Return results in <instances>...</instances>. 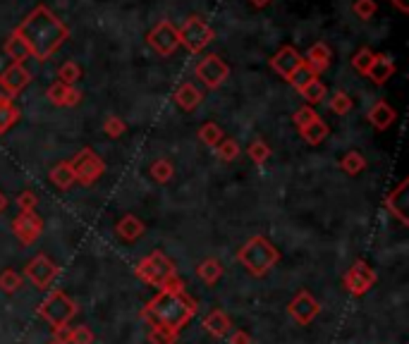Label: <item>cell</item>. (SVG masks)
Masks as SVG:
<instances>
[{
  "label": "cell",
  "instance_id": "obj_27",
  "mask_svg": "<svg viewBox=\"0 0 409 344\" xmlns=\"http://www.w3.org/2000/svg\"><path fill=\"white\" fill-rule=\"evenodd\" d=\"M299 134H302V139L309 143V146H318V143H323L325 136H328V125L318 118L316 122H311V125H306L304 129H299Z\"/></svg>",
  "mask_w": 409,
  "mask_h": 344
},
{
  "label": "cell",
  "instance_id": "obj_36",
  "mask_svg": "<svg viewBox=\"0 0 409 344\" xmlns=\"http://www.w3.org/2000/svg\"><path fill=\"white\" fill-rule=\"evenodd\" d=\"M19 287H22V275L15 273V270H3L0 273V292L5 294H15Z\"/></svg>",
  "mask_w": 409,
  "mask_h": 344
},
{
  "label": "cell",
  "instance_id": "obj_30",
  "mask_svg": "<svg viewBox=\"0 0 409 344\" xmlns=\"http://www.w3.org/2000/svg\"><path fill=\"white\" fill-rule=\"evenodd\" d=\"M340 168L347 175H359L361 170L366 168V158L359 153V151H347V153L340 158Z\"/></svg>",
  "mask_w": 409,
  "mask_h": 344
},
{
  "label": "cell",
  "instance_id": "obj_44",
  "mask_svg": "<svg viewBox=\"0 0 409 344\" xmlns=\"http://www.w3.org/2000/svg\"><path fill=\"white\" fill-rule=\"evenodd\" d=\"M17 206H19V211H34L39 206V196H36V191H31V189H24L22 194L17 196Z\"/></svg>",
  "mask_w": 409,
  "mask_h": 344
},
{
  "label": "cell",
  "instance_id": "obj_40",
  "mask_svg": "<svg viewBox=\"0 0 409 344\" xmlns=\"http://www.w3.org/2000/svg\"><path fill=\"white\" fill-rule=\"evenodd\" d=\"M247 153H249V158H251V161H254L256 165H263V163L271 158V148H268V143H266V141L256 139V141L249 143Z\"/></svg>",
  "mask_w": 409,
  "mask_h": 344
},
{
  "label": "cell",
  "instance_id": "obj_14",
  "mask_svg": "<svg viewBox=\"0 0 409 344\" xmlns=\"http://www.w3.org/2000/svg\"><path fill=\"white\" fill-rule=\"evenodd\" d=\"M271 67L276 70V74H281V77L288 81L299 67H304V58L299 55L295 46H283L281 51L271 58Z\"/></svg>",
  "mask_w": 409,
  "mask_h": 344
},
{
  "label": "cell",
  "instance_id": "obj_11",
  "mask_svg": "<svg viewBox=\"0 0 409 344\" xmlns=\"http://www.w3.org/2000/svg\"><path fill=\"white\" fill-rule=\"evenodd\" d=\"M58 273H60V268L53 263V260L46 256V253H39V256H34L29 260V265H26V280L31 282L36 290H46V287L51 285L53 280L58 278Z\"/></svg>",
  "mask_w": 409,
  "mask_h": 344
},
{
  "label": "cell",
  "instance_id": "obj_26",
  "mask_svg": "<svg viewBox=\"0 0 409 344\" xmlns=\"http://www.w3.org/2000/svg\"><path fill=\"white\" fill-rule=\"evenodd\" d=\"M19 120V108L15 106L12 98L0 101V134H5L8 129H12Z\"/></svg>",
  "mask_w": 409,
  "mask_h": 344
},
{
  "label": "cell",
  "instance_id": "obj_1",
  "mask_svg": "<svg viewBox=\"0 0 409 344\" xmlns=\"http://www.w3.org/2000/svg\"><path fill=\"white\" fill-rule=\"evenodd\" d=\"M15 34H19V39L26 44L31 58L44 63L65 44L67 36H70V29L53 15V10H49L46 5H36L26 15L24 22L17 26Z\"/></svg>",
  "mask_w": 409,
  "mask_h": 344
},
{
  "label": "cell",
  "instance_id": "obj_12",
  "mask_svg": "<svg viewBox=\"0 0 409 344\" xmlns=\"http://www.w3.org/2000/svg\"><path fill=\"white\" fill-rule=\"evenodd\" d=\"M12 232L22 244H34L44 232V220L36 216V211H19V216L12 220Z\"/></svg>",
  "mask_w": 409,
  "mask_h": 344
},
{
  "label": "cell",
  "instance_id": "obj_21",
  "mask_svg": "<svg viewBox=\"0 0 409 344\" xmlns=\"http://www.w3.org/2000/svg\"><path fill=\"white\" fill-rule=\"evenodd\" d=\"M203 101V93L199 91V86L192 84V81H185L175 88V103L182 110H194L199 103Z\"/></svg>",
  "mask_w": 409,
  "mask_h": 344
},
{
  "label": "cell",
  "instance_id": "obj_19",
  "mask_svg": "<svg viewBox=\"0 0 409 344\" xmlns=\"http://www.w3.org/2000/svg\"><path fill=\"white\" fill-rule=\"evenodd\" d=\"M407 187H409V182H407V180H402V182H400V187L395 189V191H390V196L385 198L388 211H390L393 216L398 218L402 225H407V223H409V218H407Z\"/></svg>",
  "mask_w": 409,
  "mask_h": 344
},
{
  "label": "cell",
  "instance_id": "obj_47",
  "mask_svg": "<svg viewBox=\"0 0 409 344\" xmlns=\"http://www.w3.org/2000/svg\"><path fill=\"white\" fill-rule=\"evenodd\" d=\"M163 290H168V292H185V282H182L177 275H173L166 285H163Z\"/></svg>",
  "mask_w": 409,
  "mask_h": 344
},
{
  "label": "cell",
  "instance_id": "obj_33",
  "mask_svg": "<svg viewBox=\"0 0 409 344\" xmlns=\"http://www.w3.org/2000/svg\"><path fill=\"white\" fill-rule=\"evenodd\" d=\"M173 175H175V168L168 158H161V161H156L151 165V177L158 184H168L170 180H173Z\"/></svg>",
  "mask_w": 409,
  "mask_h": 344
},
{
  "label": "cell",
  "instance_id": "obj_28",
  "mask_svg": "<svg viewBox=\"0 0 409 344\" xmlns=\"http://www.w3.org/2000/svg\"><path fill=\"white\" fill-rule=\"evenodd\" d=\"M196 275H199V278L206 282V285H216V282L223 278V265H221V260H218V258L201 260V263L196 265Z\"/></svg>",
  "mask_w": 409,
  "mask_h": 344
},
{
  "label": "cell",
  "instance_id": "obj_23",
  "mask_svg": "<svg viewBox=\"0 0 409 344\" xmlns=\"http://www.w3.org/2000/svg\"><path fill=\"white\" fill-rule=\"evenodd\" d=\"M115 230H118V237H120V239H125V242H136V239L144 235L146 227H144V223H141L139 218L129 213V216H125L122 220H118Z\"/></svg>",
  "mask_w": 409,
  "mask_h": 344
},
{
  "label": "cell",
  "instance_id": "obj_38",
  "mask_svg": "<svg viewBox=\"0 0 409 344\" xmlns=\"http://www.w3.org/2000/svg\"><path fill=\"white\" fill-rule=\"evenodd\" d=\"M175 340H177V333L170 328L151 325V330H148V342L151 344H175Z\"/></svg>",
  "mask_w": 409,
  "mask_h": 344
},
{
  "label": "cell",
  "instance_id": "obj_24",
  "mask_svg": "<svg viewBox=\"0 0 409 344\" xmlns=\"http://www.w3.org/2000/svg\"><path fill=\"white\" fill-rule=\"evenodd\" d=\"M49 177H51V182L56 184L58 189H63V191H67L74 182H77V177H74V170H72L70 161L58 163L56 168L51 170V175H49Z\"/></svg>",
  "mask_w": 409,
  "mask_h": 344
},
{
  "label": "cell",
  "instance_id": "obj_46",
  "mask_svg": "<svg viewBox=\"0 0 409 344\" xmlns=\"http://www.w3.org/2000/svg\"><path fill=\"white\" fill-rule=\"evenodd\" d=\"M70 333H72L70 325L53 328V342H56V344H70Z\"/></svg>",
  "mask_w": 409,
  "mask_h": 344
},
{
  "label": "cell",
  "instance_id": "obj_25",
  "mask_svg": "<svg viewBox=\"0 0 409 344\" xmlns=\"http://www.w3.org/2000/svg\"><path fill=\"white\" fill-rule=\"evenodd\" d=\"M299 93L304 96L306 106H318L321 101H325V96H328V88H325V84L318 77H313L309 84H304L302 88H299Z\"/></svg>",
  "mask_w": 409,
  "mask_h": 344
},
{
  "label": "cell",
  "instance_id": "obj_34",
  "mask_svg": "<svg viewBox=\"0 0 409 344\" xmlns=\"http://www.w3.org/2000/svg\"><path fill=\"white\" fill-rule=\"evenodd\" d=\"M58 77H60V81H63V84H67V86H77V81L81 79V67L74 63V60H67L65 65H60Z\"/></svg>",
  "mask_w": 409,
  "mask_h": 344
},
{
  "label": "cell",
  "instance_id": "obj_17",
  "mask_svg": "<svg viewBox=\"0 0 409 344\" xmlns=\"http://www.w3.org/2000/svg\"><path fill=\"white\" fill-rule=\"evenodd\" d=\"M49 101L53 106H60V108H74V106H79L81 91L77 86H67L58 79L49 86Z\"/></svg>",
  "mask_w": 409,
  "mask_h": 344
},
{
  "label": "cell",
  "instance_id": "obj_15",
  "mask_svg": "<svg viewBox=\"0 0 409 344\" xmlns=\"http://www.w3.org/2000/svg\"><path fill=\"white\" fill-rule=\"evenodd\" d=\"M330 63H333V51H330V46L325 44V41L313 44L304 55V67L313 74V77L323 74L330 67Z\"/></svg>",
  "mask_w": 409,
  "mask_h": 344
},
{
  "label": "cell",
  "instance_id": "obj_20",
  "mask_svg": "<svg viewBox=\"0 0 409 344\" xmlns=\"http://www.w3.org/2000/svg\"><path fill=\"white\" fill-rule=\"evenodd\" d=\"M203 328H206V333L208 335H213V337H225L233 330V320H230V315L223 311V308H216V311H211L206 318H203Z\"/></svg>",
  "mask_w": 409,
  "mask_h": 344
},
{
  "label": "cell",
  "instance_id": "obj_43",
  "mask_svg": "<svg viewBox=\"0 0 409 344\" xmlns=\"http://www.w3.org/2000/svg\"><path fill=\"white\" fill-rule=\"evenodd\" d=\"M70 344H94V333L89 325H77L70 333Z\"/></svg>",
  "mask_w": 409,
  "mask_h": 344
},
{
  "label": "cell",
  "instance_id": "obj_16",
  "mask_svg": "<svg viewBox=\"0 0 409 344\" xmlns=\"http://www.w3.org/2000/svg\"><path fill=\"white\" fill-rule=\"evenodd\" d=\"M29 81H31V72L26 70L22 63H12L10 67H5L3 74H0V84L5 86V91H8L10 98H15Z\"/></svg>",
  "mask_w": 409,
  "mask_h": 344
},
{
  "label": "cell",
  "instance_id": "obj_39",
  "mask_svg": "<svg viewBox=\"0 0 409 344\" xmlns=\"http://www.w3.org/2000/svg\"><path fill=\"white\" fill-rule=\"evenodd\" d=\"M216 153H218V158H221V161L230 163V161H235V158L240 156V143H237L235 139H223V141L216 146Z\"/></svg>",
  "mask_w": 409,
  "mask_h": 344
},
{
  "label": "cell",
  "instance_id": "obj_7",
  "mask_svg": "<svg viewBox=\"0 0 409 344\" xmlns=\"http://www.w3.org/2000/svg\"><path fill=\"white\" fill-rule=\"evenodd\" d=\"M72 170H74V177H77V182L81 184H94L99 182L101 177H103L106 172V163L101 161V158L94 153V148H81L77 156L70 161Z\"/></svg>",
  "mask_w": 409,
  "mask_h": 344
},
{
  "label": "cell",
  "instance_id": "obj_3",
  "mask_svg": "<svg viewBox=\"0 0 409 344\" xmlns=\"http://www.w3.org/2000/svg\"><path fill=\"white\" fill-rule=\"evenodd\" d=\"M237 258H240V263L247 268L251 275H256V278H263V275H268L276 263L281 260V251L276 249V244H271L266 237H251L247 244L242 246L240 253H237Z\"/></svg>",
  "mask_w": 409,
  "mask_h": 344
},
{
  "label": "cell",
  "instance_id": "obj_50",
  "mask_svg": "<svg viewBox=\"0 0 409 344\" xmlns=\"http://www.w3.org/2000/svg\"><path fill=\"white\" fill-rule=\"evenodd\" d=\"M251 5H254L256 10H263V8H268V5L273 3V0H249Z\"/></svg>",
  "mask_w": 409,
  "mask_h": 344
},
{
  "label": "cell",
  "instance_id": "obj_2",
  "mask_svg": "<svg viewBox=\"0 0 409 344\" xmlns=\"http://www.w3.org/2000/svg\"><path fill=\"white\" fill-rule=\"evenodd\" d=\"M194 313H196V304L192 297H187L185 292L161 290L148 301L141 315H144V320L151 323V325H163L180 333Z\"/></svg>",
  "mask_w": 409,
  "mask_h": 344
},
{
  "label": "cell",
  "instance_id": "obj_4",
  "mask_svg": "<svg viewBox=\"0 0 409 344\" xmlns=\"http://www.w3.org/2000/svg\"><path fill=\"white\" fill-rule=\"evenodd\" d=\"M134 275L141 282H146V285L163 290V285L175 275V263L163 251H153L139 260V265L134 268Z\"/></svg>",
  "mask_w": 409,
  "mask_h": 344
},
{
  "label": "cell",
  "instance_id": "obj_6",
  "mask_svg": "<svg viewBox=\"0 0 409 344\" xmlns=\"http://www.w3.org/2000/svg\"><path fill=\"white\" fill-rule=\"evenodd\" d=\"M177 36H180V46H185L189 53L199 55L203 48L213 41V29L208 26L206 19L189 17L187 22L177 29Z\"/></svg>",
  "mask_w": 409,
  "mask_h": 344
},
{
  "label": "cell",
  "instance_id": "obj_35",
  "mask_svg": "<svg viewBox=\"0 0 409 344\" xmlns=\"http://www.w3.org/2000/svg\"><path fill=\"white\" fill-rule=\"evenodd\" d=\"M371 60H373V51L369 46H361L357 53H354V58H352V67L357 70L359 74H364L366 77V72H369V67H371Z\"/></svg>",
  "mask_w": 409,
  "mask_h": 344
},
{
  "label": "cell",
  "instance_id": "obj_51",
  "mask_svg": "<svg viewBox=\"0 0 409 344\" xmlns=\"http://www.w3.org/2000/svg\"><path fill=\"white\" fill-rule=\"evenodd\" d=\"M5 208H8V196H5L3 191H0V213H3Z\"/></svg>",
  "mask_w": 409,
  "mask_h": 344
},
{
  "label": "cell",
  "instance_id": "obj_37",
  "mask_svg": "<svg viewBox=\"0 0 409 344\" xmlns=\"http://www.w3.org/2000/svg\"><path fill=\"white\" fill-rule=\"evenodd\" d=\"M352 12L361 19V22H369V19L378 12V3L376 0H354Z\"/></svg>",
  "mask_w": 409,
  "mask_h": 344
},
{
  "label": "cell",
  "instance_id": "obj_32",
  "mask_svg": "<svg viewBox=\"0 0 409 344\" xmlns=\"http://www.w3.org/2000/svg\"><path fill=\"white\" fill-rule=\"evenodd\" d=\"M328 108H330L335 115H347V113H352V108H354L352 96H350V93H345V91H333V96L328 98Z\"/></svg>",
  "mask_w": 409,
  "mask_h": 344
},
{
  "label": "cell",
  "instance_id": "obj_18",
  "mask_svg": "<svg viewBox=\"0 0 409 344\" xmlns=\"http://www.w3.org/2000/svg\"><path fill=\"white\" fill-rule=\"evenodd\" d=\"M393 74H395L393 58H388L383 53H373V60H371V67H369V72H366V77H369L373 84L383 86Z\"/></svg>",
  "mask_w": 409,
  "mask_h": 344
},
{
  "label": "cell",
  "instance_id": "obj_31",
  "mask_svg": "<svg viewBox=\"0 0 409 344\" xmlns=\"http://www.w3.org/2000/svg\"><path fill=\"white\" fill-rule=\"evenodd\" d=\"M199 139L206 143L208 148H216L218 143L225 139L223 127L218 125V122H206V125H201V129H199Z\"/></svg>",
  "mask_w": 409,
  "mask_h": 344
},
{
  "label": "cell",
  "instance_id": "obj_5",
  "mask_svg": "<svg viewBox=\"0 0 409 344\" xmlns=\"http://www.w3.org/2000/svg\"><path fill=\"white\" fill-rule=\"evenodd\" d=\"M39 315L49 323V325L63 328V325H70V320L77 315V304H74L65 292L56 290L39 304Z\"/></svg>",
  "mask_w": 409,
  "mask_h": 344
},
{
  "label": "cell",
  "instance_id": "obj_48",
  "mask_svg": "<svg viewBox=\"0 0 409 344\" xmlns=\"http://www.w3.org/2000/svg\"><path fill=\"white\" fill-rule=\"evenodd\" d=\"M230 344H251V337L244 330H237V333L230 335Z\"/></svg>",
  "mask_w": 409,
  "mask_h": 344
},
{
  "label": "cell",
  "instance_id": "obj_53",
  "mask_svg": "<svg viewBox=\"0 0 409 344\" xmlns=\"http://www.w3.org/2000/svg\"><path fill=\"white\" fill-rule=\"evenodd\" d=\"M51 344H56V342H51Z\"/></svg>",
  "mask_w": 409,
  "mask_h": 344
},
{
  "label": "cell",
  "instance_id": "obj_41",
  "mask_svg": "<svg viewBox=\"0 0 409 344\" xmlns=\"http://www.w3.org/2000/svg\"><path fill=\"white\" fill-rule=\"evenodd\" d=\"M318 120V113L313 110V106H302V108H297L295 110V115H292V122L299 127V129H304L306 125H311V122H316Z\"/></svg>",
  "mask_w": 409,
  "mask_h": 344
},
{
  "label": "cell",
  "instance_id": "obj_13",
  "mask_svg": "<svg viewBox=\"0 0 409 344\" xmlns=\"http://www.w3.org/2000/svg\"><path fill=\"white\" fill-rule=\"evenodd\" d=\"M288 313L295 318V323H299V325H309V323L321 313V304H318V301L313 299L306 290H302L295 299L290 301Z\"/></svg>",
  "mask_w": 409,
  "mask_h": 344
},
{
  "label": "cell",
  "instance_id": "obj_10",
  "mask_svg": "<svg viewBox=\"0 0 409 344\" xmlns=\"http://www.w3.org/2000/svg\"><path fill=\"white\" fill-rule=\"evenodd\" d=\"M343 282L347 292L354 294V297H361V294H366L376 285V270H373L366 260H357V263H352L350 270L345 273Z\"/></svg>",
  "mask_w": 409,
  "mask_h": 344
},
{
  "label": "cell",
  "instance_id": "obj_8",
  "mask_svg": "<svg viewBox=\"0 0 409 344\" xmlns=\"http://www.w3.org/2000/svg\"><path fill=\"white\" fill-rule=\"evenodd\" d=\"M194 72L208 88H218L225 79L230 77V65L225 63L221 55L211 53V55H203L199 63H196Z\"/></svg>",
  "mask_w": 409,
  "mask_h": 344
},
{
  "label": "cell",
  "instance_id": "obj_49",
  "mask_svg": "<svg viewBox=\"0 0 409 344\" xmlns=\"http://www.w3.org/2000/svg\"><path fill=\"white\" fill-rule=\"evenodd\" d=\"M393 5L402 12V15H407L409 12V0H393Z\"/></svg>",
  "mask_w": 409,
  "mask_h": 344
},
{
  "label": "cell",
  "instance_id": "obj_52",
  "mask_svg": "<svg viewBox=\"0 0 409 344\" xmlns=\"http://www.w3.org/2000/svg\"><path fill=\"white\" fill-rule=\"evenodd\" d=\"M3 98H10V96H8V91H5V86L0 84V101H3Z\"/></svg>",
  "mask_w": 409,
  "mask_h": 344
},
{
  "label": "cell",
  "instance_id": "obj_42",
  "mask_svg": "<svg viewBox=\"0 0 409 344\" xmlns=\"http://www.w3.org/2000/svg\"><path fill=\"white\" fill-rule=\"evenodd\" d=\"M103 129H106V134L111 136V139H118V136H122L127 132V125L122 122V118H118V115H111V118L103 122Z\"/></svg>",
  "mask_w": 409,
  "mask_h": 344
},
{
  "label": "cell",
  "instance_id": "obj_22",
  "mask_svg": "<svg viewBox=\"0 0 409 344\" xmlns=\"http://www.w3.org/2000/svg\"><path fill=\"white\" fill-rule=\"evenodd\" d=\"M395 118H398V113H395V108L385 101H376L369 110V122L376 129H388L395 122Z\"/></svg>",
  "mask_w": 409,
  "mask_h": 344
},
{
  "label": "cell",
  "instance_id": "obj_29",
  "mask_svg": "<svg viewBox=\"0 0 409 344\" xmlns=\"http://www.w3.org/2000/svg\"><path fill=\"white\" fill-rule=\"evenodd\" d=\"M5 53H8V58H12L15 63H24L26 58H31L29 48H26V44L22 39H19V34L12 31L8 41H5Z\"/></svg>",
  "mask_w": 409,
  "mask_h": 344
},
{
  "label": "cell",
  "instance_id": "obj_9",
  "mask_svg": "<svg viewBox=\"0 0 409 344\" xmlns=\"http://www.w3.org/2000/svg\"><path fill=\"white\" fill-rule=\"evenodd\" d=\"M146 41H148V46H151L156 53L163 55V58H170V55L180 48V36H177V29L173 26V22H168V19H161V22L146 34Z\"/></svg>",
  "mask_w": 409,
  "mask_h": 344
},
{
  "label": "cell",
  "instance_id": "obj_45",
  "mask_svg": "<svg viewBox=\"0 0 409 344\" xmlns=\"http://www.w3.org/2000/svg\"><path fill=\"white\" fill-rule=\"evenodd\" d=\"M311 79H313V74H311L309 70H306V67H299V70H297L295 74H292V77H290L288 81H290V84L299 91V88H302L304 84H309Z\"/></svg>",
  "mask_w": 409,
  "mask_h": 344
}]
</instances>
